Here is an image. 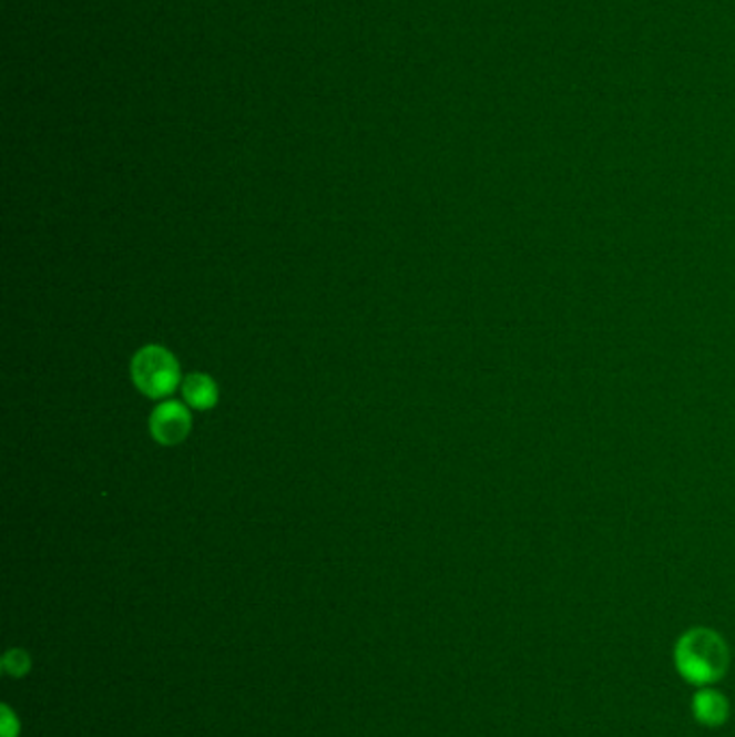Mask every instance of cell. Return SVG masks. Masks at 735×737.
Instances as JSON below:
<instances>
[{
	"label": "cell",
	"instance_id": "cell-1",
	"mask_svg": "<svg viewBox=\"0 0 735 737\" xmlns=\"http://www.w3.org/2000/svg\"><path fill=\"white\" fill-rule=\"evenodd\" d=\"M130 369L136 388L152 399H164L180 387V362L162 346L139 349Z\"/></svg>",
	"mask_w": 735,
	"mask_h": 737
},
{
	"label": "cell",
	"instance_id": "cell-2",
	"mask_svg": "<svg viewBox=\"0 0 735 737\" xmlns=\"http://www.w3.org/2000/svg\"><path fill=\"white\" fill-rule=\"evenodd\" d=\"M725 666V649L718 636L710 632H693L682 641L680 668L693 682H710Z\"/></svg>",
	"mask_w": 735,
	"mask_h": 737
},
{
	"label": "cell",
	"instance_id": "cell-3",
	"mask_svg": "<svg viewBox=\"0 0 735 737\" xmlns=\"http://www.w3.org/2000/svg\"><path fill=\"white\" fill-rule=\"evenodd\" d=\"M150 429L155 442L164 447L180 444L186 440V436L193 429L191 410L180 401H164L152 412Z\"/></svg>",
	"mask_w": 735,
	"mask_h": 737
},
{
	"label": "cell",
	"instance_id": "cell-4",
	"mask_svg": "<svg viewBox=\"0 0 735 737\" xmlns=\"http://www.w3.org/2000/svg\"><path fill=\"white\" fill-rule=\"evenodd\" d=\"M182 392L186 403L194 410H212L218 401V387L205 373H193L184 380Z\"/></svg>",
	"mask_w": 735,
	"mask_h": 737
},
{
	"label": "cell",
	"instance_id": "cell-5",
	"mask_svg": "<svg viewBox=\"0 0 735 737\" xmlns=\"http://www.w3.org/2000/svg\"><path fill=\"white\" fill-rule=\"evenodd\" d=\"M718 709H723V700L716 697V695H703V697L697 700L698 716H701L703 720H710V723L721 720Z\"/></svg>",
	"mask_w": 735,
	"mask_h": 737
},
{
	"label": "cell",
	"instance_id": "cell-6",
	"mask_svg": "<svg viewBox=\"0 0 735 737\" xmlns=\"http://www.w3.org/2000/svg\"><path fill=\"white\" fill-rule=\"evenodd\" d=\"M4 668L13 675H20L29 668V658L24 652H9L7 658H4Z\"/></svg>",
	"mask_w": 735,
	"mask_h": 737
},
{
	"label": "cell",
	"instance_id": "cell-7",
	"mask_svg": "<svg viewBox=\"0 0 735 737\" xmlns=\"http://www.w3.org/2000/svg\"><path fill=\"white\" fill-rule=\"evenodd\" d=\"M18 736V723L13 718V714L9 712V707L2 709V737Z\"/></svg>",
	"mask_w": 735,
	"mask_h": 737
}]
</instances>
